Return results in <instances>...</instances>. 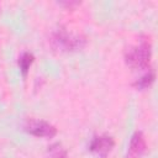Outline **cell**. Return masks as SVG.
Returning <instances> with one entry per match:
<instances>
[{
	"label": "cell",
	"instance_id": "cell-5",
	"mask_svg": "<svg viewBox=\"0 0 158 158\" xmlns=\"http://www.w3.org/2000/svg\"><path fill=\"white\" fill-rule=\"evenodd\" d=\"M54 41L65 49H77V48L83 47V44H84V40H81L80 37L74 36L72 33H68L64 30H60L56 33Z\"/></svg>",
	"mask_w": 158,
	"mask_h": 158
},
{
	"label": "cell",
	"instance_id": "cell-2",
	"mask_svg": "<svg viewBox=\"0 0 158 158\" xmlns=\"http://www.w3.org/2000/svg\"><path fill=\"white\" fill-rule=\"evenodd\" d=\"M25 130L30 135L41 138H52L57 135V128L44 120L30 118L25 125Z\"/></svg>",
	"mask_w": 158,
	"mask_h": 158
},
{
	"label": "cell",
	"instance_id": "cell-8",
	"mask_svg": "<svg viewBox=\"0 0 158 158\" xmlns=\"http://www.w3.org/2000/svg\"><path fill=\"white\" fill-rule=\"evenodd\" d=\"M46 158H68V156L65 149L59 143H54L48 147Z\"/></svg>",
	"mask_w": 158,
	"mask_h": 158
},
{
	"label": "cell",
	"instance_id": "cell-1",
	"mask_svg": "<svg viewBox=\"0 0 158 158\" xmlns=\"http://www.w3.org/2000/svg\"><path fill=\"white\" fill-rule=\"evenodd\" d=\"M152 56V46L148 38H142L125 52V62L132 69H147Z\"/></svg>",
	"mask_w": 158,
	"mask_h": 158
},
{
	"label": "cell",
	"instance_id": "cell-4",
	"mask_svg": "<svg viewBox=\"0 0 158 158\" xmlns=\"http://www.w3.org/2000/svg\"><path fill=\"white\" fill-rule=\"evenodd\" d=\"M146 149H147V143L143 133L141 131H136L131 136L126 158H141L144 154Z\"/></svg>",
	"mask_w": 158,
	"mask_h": 158
},
{
	"label": "cell",
	"instance_id": "cell-6",
	"mask_svg": "<svg viewBox=\"0 0 158 158\" xmlns=\"http://www.w3.org/2000/svg\"><path fill=\"white\" fill-rule=\"evenodd\" d=\"M33 60H35V57L30 52H23L20 56V58H19V67H20V70H21V73L23 75L27 74V72H28L31 64L33 63Z\"/></svg>",
	"mask_w": 158,
	"mask_h": 158
},
{
	"label": "cell",
	"instance_id": "cell-3",
	"mask_svg": "<svg viewBox=\"0 0 158 158\" xmlns=\"http://www.w3.org/2000/svg\"><path fill=\"white\" fill-rule=\"evenodd\" d=\"M114 146H115L114 138L110 135L104 133V135L95 136L93 138V141L90 142L89 149L93 153H95L96 156H99L100 158H106L107 154L112 151Z\"/></svg>",
	"mask_w": 158,
	"mask_h": 158
},
{
	"label": "cell",
	"instance_id": "cell-7",
	"mask_svg": "<svg viewBox=\"0 0 158 158\" xmlns=\"http://www.w3.org/2000/svg\"><path fill=\"white\" fill-rule=\"evenodd\" d=\"M154 80V72L153 70H148L144 75H142L139 79H137L135 83H133V86L139 89V90H143V89H147Z\"/></svg>",
	"mask_w": 158,
	"mask_h": 158
}]
</instances>
